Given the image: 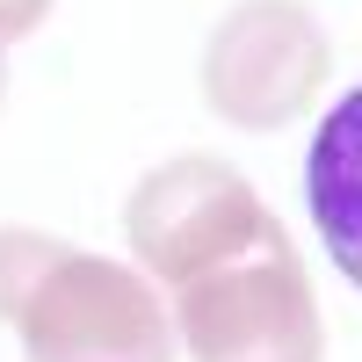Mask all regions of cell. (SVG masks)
<instances>
[{
    "label": "cell",
    "mask_w": 362,
    "mask_h": 362,
    "mask_svg": "<svg viewBox=\"0 0 362 362\" xmlns=\"http://www.w3.org/2000/svg\"><path fill=\"white\" fill-rule=\"evenodd\" d=\"M0 305L22 312L37 362H167V326L124 268L0 232Z\"/></svg>",
    "instance_id": "1"
},
{
    "label": "cell",
    "mask_w": 362,
    "mask_h": 362,
    "mask_svg": "<svg viewBox=\"0 0 362 362\" xmlns=\"http://www.w3.org/2000/svg\"><path fill=\"white\" fill-rule=\"evenodd\" d=\"M181 326L196 362H319L312 290L297 276L283 232H268L254 254H232L181 283Z\"/></svg>",
    "instance_id": "2"
},
{
    "label": "cell",
    "mask_w": 362,
    "mask_h": 362,
    "mask_svg": "<svg viewBox=\"0 0 362 362\" xmlns=\"http://www.w3.org/2000/svg\"><path fill=\"white\" fill-rule=\"evenodd\" d=\"M326 87V37L297 0H239L210 29L203 102L247 131H276Z\"/></svg>",
    "instance_id": "3"
},
{
    "label": "cell",
    "mask_w": 362,
    "mask_h": 362,
    "mask_svg": "<svg viewBox=\"0 0 362 362\" xmlns=\"http://www.w3.org/2000/svg\"><path fill=\"white\" fill-rule=\"evenodd\" d=\"M268 232H276V225L261 218L254 189L239 174L210 167V160L160 167L138 189V203H131V239H138V254L153 261L167 283H196L203 268L261 247Z\"/></svg>",
    "instance_id": "4"
},
{
    "label": "cell",
    "mask_w": 362,
    "mask_h": 362,
    "mask_svg": "<svg viewBox=\"0 0 362 362\" xmlns=\"http://www.w3.org/2000/svg\"><path fill=\"white\" fill-rule=\"evenodd\" d=\"M305 203H312V225L334 268L362 290V87H348L326 109L312 160H305Z\"/></svg>",
    "instance_id": "5"
},
{
    "label": "cell",
    "mask_w": 362,
    "mask_h": 362,
    "mask_svg": "<svg viewBox=\"0 0 362 362\" xmlns=\"http://www.w3.org/2000/svg\"><path fill=\"white\" fill-rule=\"evenodd\" d=\"M51 15V0H0V44H15V37H29Z\"/></svg>",
    "instance_id": "6"
},
{
    "label": "cell",
    "mask_w": 362,
    "mask_h": 362,
    "mask_svg": "<svg viewBox=\"0 0 362 362\" xmlns=\"http://www.w3.org/2000/svg\"><path fill=\"white\" fill-rule=\"evenodd\" d=\"M0 95H8V73H0Z\"/></svg>",
    "instance_id": "7"
}]
</instances>
